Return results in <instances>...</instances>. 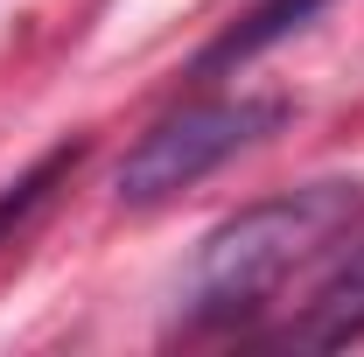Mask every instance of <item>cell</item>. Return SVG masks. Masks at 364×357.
Here are the masks:
<instances>
[{
  "mask_svg": "<svg viewBox=\"0 0 364 357\" xmlns=\"http://www.w3.org/2000/svg\"><path fill=\"white\" fill-rule=\"evenodd\" d=\"M358 218H364L358 182H309V189L267 196V203L225 218L218 231H203V245L189 260V280H182V336L245 329L294 273L316 267Z\"/></svg>",
  "mask_w": 364,
  "mask_h": 357,
  "instance_id": "1",
  "label": "cell"
},
{
  "mask_svg": "<svg viewBox=\"0 0 364 357\" xmlns=\"http://www.w3.org/2000/svg\"><path fill=\"white\" fill-rule=\"evenodd\" d=\"M287 119V98H203L154 119L119 161V203H168L176 189L218 176L231 154L259 147Z\"/></svg>",
  "mask_w": 364,
  "mask_h": 357,
  "instance_id": "2",
  "label": "cell"
},
{
  "mask_svg": "<svg viewBox=\"0 0 364 357\" xmlns=\"http://www.w3.org/2000/svg\"><path fill=\"white\" fill-rule=\"evenodd\" d=\"M273 343H294V351L364 343V218L322 252V273L309 287V302H294V315L273 329Z\"/></svg>",
  "mask_w": 364,
  "mask_h": 357,
  "instance_id": "3",
  "label": "cell"
},
{
  "mask_svg": "<svg viewBox=\"0 0 364 357\" xmlns=\"http://www.w3.org/2000/svg\"><path fill=\"white\" fill-rule=\"evenodd\" d=\"M329 0H259L245 21H231L218 43L196 56V78H225V70H238V63H252V56H267L273 43H287L294 28H309Z\"/></svg>",
  "mask_w": 364,
  "mask_h": 357,
  "instance_id": "4",
  "label": "cell"
},
{
  "mask_svg": "<svg viewBox=\"0 0 364 357\" xmlns=\"http://www.w3.org/2000/svg\"><path fill=\"white\" fill-rule=\"evenodd\" d=\"M77 161H85V140H63V147H49V154H43V161H36L21 182H7V189H0V245H14V231H21V224L43 211L49 189L70 176Z\"/></svg>",
  "mask_w": 364,
  "mask_h": 357,
  "instance_id": "5",
  "label": "cell"
}]
</instances>
